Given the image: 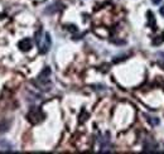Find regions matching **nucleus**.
<instances>
[{
	"mask_svg": "<svg viewBox=\"0 0 164 154\" xmlns=\"http://www.w3.org/2000/svg\"><path fill=\"white\" fill-rule=\"evenodd\" d=\"M147 118H148V122L150 125L155 126V125L159 124V119H158V118H154V116H147Z\"/></svg>",
	"mask_w": 164,
	"mask_h": 154,
	"instance_id": "nucleus-9",
	"label": "nucleus"
},
{
	"mask_svg": "<svg viewBox=\"0 0 164 154\" xmlns=\"http://www.w3.org/2000/svg\"><path fill=\"white\" fill-rule=\"evenodd\" d=\"M164 42V34H162L160 37H155V39L153 41V44L154 46H159Z\"/></svg>",
	"mask_w": 164,
	"mask_h": 154,
	"instance_id": "nucleus-10",
	"label": "nucleus"
},
{
	"mask_svg": "<svg viewBox=\"0 0 164 154\" xmlns=\"http://www.w3.org/2000/svg\"><path fill=\"white\" fill-rule=\"evenodd\" d=\"M49 75H51V68L49 67H46V68L40 72V75L37 77V80L33 82L35 86H37L38 89H40V90H43V91H48L49 90V86H51V83H49Z\"/></svg>",
	"mask_w": 164,
	"mask_h": 154,
	"instance_id": "nucleus-2",
	"label": "nucleus"
},
{
	"mask_svg": "<svg viewBox=\"0 0 164 154\" xmlns=\"http://www.w3.org/2000/svg\"><path fill=\"white\" fill-rule=\"evenodd\" d=\"M9 126H10V122L9 121H0V134L1 133H4V131H7L8 129H9Z\"/></svg>",
	"mask_w": 164,
	"mask_h": 154,
	"instance_id": "nucleus-6",
	"label": "nucleus"
},
{
	"mask_svg": "<svg viewBox=\"0 0 164 154\" xmlns=\"http://www.w3.org/2000/svg\"><path fill=\"white\" fill-rule=\"evenodd\" d=\"M87 118H88V113H86L85 110H82V111H81V116H80V122L86 121Z\"/></svg>",
	"mask_w": 164,
	"mask_h": 154,
	"instance_id": "nucleus-12",
	"label": "nucleus"
},
{
	"mask_svg": "<svg viewBox=\"0 0 164 154\" xmlns=\"http://www.w3.org/2000/svg\"><path fill=\"white\" fill-rule=\"evenodd\" d=\"M19 48L22 51H29V49L32 48V41L29 38H24L23 41L19 42Z\"/></svg>",
	"mask_w": 164,
	"mask_h": 154,
	"instance_id": "nucleus-4",
	"label": "nucleus"
},
{
	"mask_svg": "<svg viewBox=\"0 0 164 154\" xmlns=\"http://www.w3.org/2000/svg\"><path fill=\"white\" fill-rule=\"evenodd\" d=\"M148 20H149V26L153 27V29H155V18L151 11H148Z\"/></svg>",
	"mask_w": 164,
	"mask_h": 154,
	"instance_id": "nucleus-7",
	"label": "nucleus"
},
{
	"mask_svg": "<svg viewBox=\"0 0 164 154\" xmlns=\"http://www.w3.org/2000/svg\"><path fill=\"white\" fill-rule=\"evenodd\" d=\"M159 13H160V15H163L164 17V5H163V7L159 9Z\"/></svg>",
	"mask_w": 164,
	"mask_h": 154,
	"instance_id": "nucleus-15",
	"label": "nucleus"
},
{
	"mask_svg": "<svg viewBox=\"0 0 164 154\" xmlns=\"http://www.w3.org/2000/svg\"><path fill=\"white\" fill-rule=\"evenodd\" d=\"M0 148H1V149H5V150H11V145L7 140H3V139H0Z\"/></svg>",
	"mask_w": 164,
	"mask_h": 154,
	"instance_id": "nucleus-8",
	"label": "nucleus"
},
{
	"mask_svg": "<svg viewBox=\"0 0 164 154\" xmlns=\"http://www.w3.org/2000/svg\"><path fill=\"white\" fill-rule=\"evenodd\" d=\"M144 149L145 150H149V152H153L157 149V143H151V141L149 140V143H145L144 144Z\"/></svg>",
	"mask_w": 164,
	"mask_h": 154,
	"instance_id": "nucleus-5",
	"label": "nucleus"
},
{
	"mask_svg": "<svg viewBox=\"0 0 164 154\" xmlns=\"http://www.w3.org/2000/svg\"><path fill=\"white\" fill-rule=\"evenodd\" d=\"M125 59V56H120V57H116L114 59V62L115 63H118V62H121V61H124Z\"/></svg>",
	"mask_w": 164,
	"mask_h": 154,
	"instance_id": "nucleus-14",
	"label": "nucleus"
},
{
	"mask_svg": "<svg viewBox=\"0 0 164 154\" xmlns=\"http://www.w3.org/2000/svg\"><path fill=\"white\" fill-rule=\"evenodd\" d=\"M157 56H158V63H159L160 67H163V68H164V53L160 52V53H158Z\"/></svg>",
	"mask_w": 164,
	"mask_h": 154,
	"instance_id": "nucleus-11",
	"label": "nucleus"
},
{
	"mask_svg": "<svg viewBox=\"0 0 164 154\" xmlns=\"http://www.w3.org/2000/svg\"><path fill=\"white\" fill-rule=\"evenodd\" d=\"M27 118H28V120L30 122H32V124H38V122H40L42 120L44 119V115H43V113L40 111V109L32 107V109H30V111L28 113Z\"/></svg>",
	"mask_w": 164,
	"mask_h": 154,
	"instance_id": "nucleus-3",
	"label": "nucleus"
},
{
	"mask_svg": "<svg viewBox=\"0 0 164 154\" xmlns=\"http://www.w3.org/2000/svg\"><path fill=\"white\" fill-rule=\"evenodd\" d=\"M67 30H70V32H72V33H76L78 29H77L76 26H72V24H71V26H67Z\"/></svg>",
	"mask_w": 164,
	"mask_h": 154,
	"instance_id": "nucleus-13",
	"label": "nucleus"
},
{
	"mask_svg": "<svg viewBox=\"0 0 164 154\" xmlns=\"http://www.w3.org/2000/svg\"><path fill=\"white\" fill-rule=\"evenodd\" d=\"M162 2V0H151V3H153V4H155V5H158V4H159Z\"/></svg>",
	"mask_w": 164,
	"mask_h": 154,
	"instance_id": "nucleus-16",
	"label": "nucleus"
},
{
	"mask_svg": "<svg viewBox=\"0 0 164 154\" xmlns=\"http://www.w3.org/2000/svg\"><path fill=\"white\" fill-rule=\"evenodd\" d=\"M35 43H37L40 53H47L51 47V35L48 33H43V30L39 29L35 33Z\"/></svg>",
	"mask_w": 164,
	"mask_h": 154,
	"instance_id": "nucleus-1",
	"label": "nucleus"
}]
</instances>
